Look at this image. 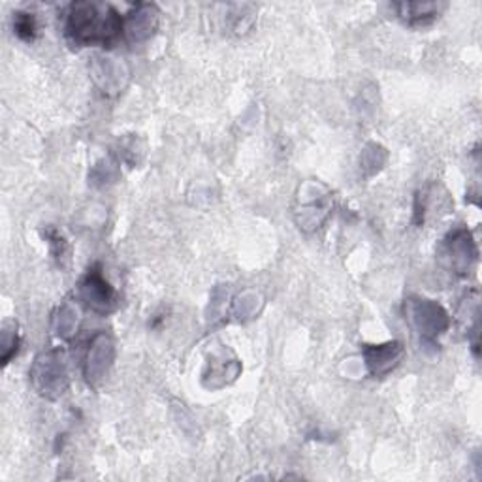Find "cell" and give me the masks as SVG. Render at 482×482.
<instances>
[{
  "mask_svg": "<svg viewBox=\"0 0 482 482\" xmlns=\"http://www.w3.org/2000/svg\"><path fill=\"white\" fill-rule=\"evenodd\" d=\"M123 30L124 20L112 6L74 3L66 12L64 32L76 46H112Z\"/></svg>",
  "mask_w": 482,
  "mask_h": 482,
  "instance_id": "1",
  "label": "cell"
},
{
  "mask_svg": "<svg viewBox=\"0 0 482 482\" xmlns=\"http://www.w3.org/2000/svg\"><path fill=\"white\" fill-rule=\"evenodd\" d=\"M32 381L42 396L46 398L61 396L68 386L64 354L59 349L40 354L32 368Z\"/></svg>",
  "mask_w": 482,
  "mask_h": 482,
  "instance_id": "2",
  "label": "cell"
},
{
  "mask_svg": "<svg viewBox=\"0 0 482 482\" xmlns=\"http://www.w3.org/2000/svg\"><path fill=\"white\" fill-rule=\"evenodd\" d=\"M405 315L410 326L415 328L417 334H420L424 342H430V339L437 337L449 328V315H446L439 303L432 300H407Z\"/></svg>",
  "mask_w": 482,
  "mask_h": 482,
  "instance_id": "3",
  "label": "cell"
},
{
  "mask_svg": "<svg viewBox=\"0 0 482 482\" xmlns=\"http://www.w3.org/2000/svg\"><path fill=\"white\" fill-rule=\"evenodd\" d=\"M80 298L87 308L98 313H108L115 308V291L110 287V283L106 281L100 274L98 267L89 270V274L80 283Z\"/></svg>",
  "mask_w": 482,
  "mask_h": 482,
  "instance_id": "4",
  "label": "cell"
},
{
  "mask_svg": "<svg viewBox=\"0 0 482 482\" xmlns=\"http://www.w3.org/2000/svg\"><path fill=\"white\" fill-rule=\"evenodd\" d=\"M446 257L456 274H468L471 262L477 258V249L468 230H456L444 243Z\"/></svg>",
  "mask_w": 482,
  "mask_h": 482,
  "instance_id": "5",
  "label": "cell"
},
{
  "mask_svg": "<svg viewBox=\"0 0 482 482\" xmlns=\"http://www.w3.org/2000/svg\"><path fill=\"white\" fill-rule=\"evenodd\" d=\"M112 356H114L112 339L106 334H98L93 339L91 349H89V354H87L85 377L89 383H97L104 379V375L108 373V368L112 364Z\"/></svg>",
  "mask_w": 482,
  "mask_h": 482,
  "instance_id": "6",
  "label": "cell"
},
{
  "mask_svg": "<svg viewBox=\"0 0 482 482\" xmlns=\"http://www.w3.org/2000/svg\"><path fill=\"white\" fill-rule=\"evenodd\" d=\"M158 25V12L151 4H140L127 20H124V34L131 42H144L153 37Z\"/></svg>",
  "mask_w": 482,
  "mask_h": 482,
  "instance_id": "7",
  "label": "cell"
},
{
  "mask_svg": "<svg viewBox=\"0 0 482 482\" xmlns=\"http://www.w3.org/2000/svg\"><path fill=\"white\" fill-rule=\"evenodd\" d=\"M403 356V347L398 342L385 345H373L366 349V362L373 375L383 377L388 371L394 369Z\"/></svg>",
  "mask_w": 482,
  "mask_h": 482,
  "instance_id": "8",
  "label": "cell"
},
{
  "mask_svg": "<svg viewBox=\"0 0 482 482\" xmlns=\"http://www.w3.org/2000/svg\"><path fill=\"white\" fill-rule=\"evenodd\" d=\"M398 15L402 20L415 27V25H426L432 23L435 17H439V13L444 10V4H437V3H403L396 6Z\"/></svg>",
  "mask_w": 482,
  "mask_h": 482,
  "instance_id": "9",
  "label": "cell"
},
{
  "mask_svg": "<svg viewBox=\"0 0 482 482\" xmlns=\"http://www.w3.org/2000/svg\"><path fill=\"white\" fill-rule=\"evenodd\" d=\"M13 30L17 37L25 42H32L37 38V20H34L32 13H25V12H17L13 13Z\"/></svg>",
  "mask_w": 482,
  "mask_h": 482,
  "instance_id": "10",
  "label": "cell"
}]
</instances>
